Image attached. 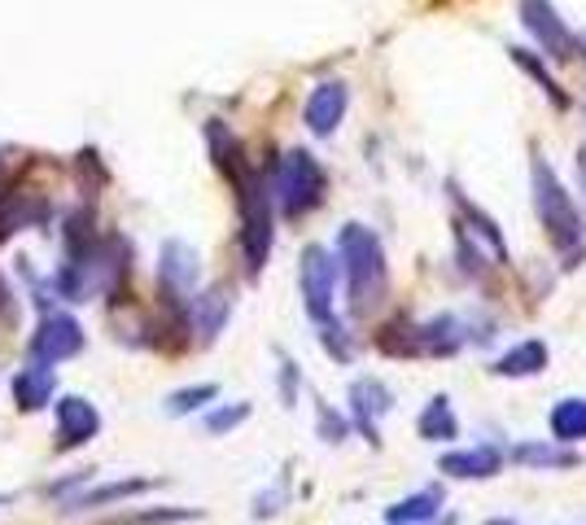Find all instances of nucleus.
<instances>
[{
	"instance_id": "f3484780",
	"label": "nucleus",
	"mask_w": 586,
	"mask_h": 525,
	"mask_svg": "<svg viewBox=\"0 0 586 525\" xmlns=\"http://www.w3.org/2000/svg\"><path fill=\"white\" fill-rule=\"evenodd\" d=\"M416 338H420V355H456L469 342V333L456 315H438L429 324H416Z\"/></svg>"
},
{
	"instance_id": "393cba45",
	"label": "nucleus",
	"mask_w": 586,
	"mask_h": 525,
	"mask_svg": "<svg viewBox=\"0 0 586 525\" xmlns=\"http://www.w3.org/2000/svg\"><path fill=\"white\" fill-rule=\"evenodd\" d=\"M245 416H249V403H228V407H215V411L206 416V429H211V433H228V429H236Z\"/></svg>"
},
{
	"instance_id": "dca6fc26",
	"label": "nucleus",
	"mask_w": 586,
	"mask_h": 525,
	"mask_svg": "<svg viewBox=\"0 0 586 525\" xmlns=\"http://www.w3.org/2000/svg\"><path fill=\"white\" fill-rule=\"evenodd\" d=\"M547 360H552L547 342L530 338V342H516L512 351H503V355L494 360V377H539V373L547 368Z\"/></svg>"
},
{
	"instance_id": "2f4dec72",
	"label": "nucleus",
	"mask_w": 586,
	"mask_h": 525,
	"mask_svg": "<svg viewBox=\"0 0 586 525\" xmlns=\"http://www.w3.org/2000/svg\"><path fill=\"white\" fill-rule=\"evenodd\" d=\"M486 525H516V522H508V517H499V522H486Z\"/></svg>"
},
{
	"instance_id": "6e6552de",
	"label": "nucleus",
	"mask_w": 586,
	"mask_h": 525,
	"mask_svg": "<svg viewBox=\"0 0 586 525\" xmlns=\"http://www.w3.org/2000/svg\"><path fill=\"white\" fill-rule=\"evenodd\" d=\"M53 411H57V451H75L102 433V411L79 394L57 398Z\"/></svg>"
},
{
	"instance_id": "f8f14e48",
	"label": "nucleus",
	"mask_w": 586,
	"mask_h": 525,
	"mask_svg": "<svg viewBox=\"0 0 586 525\" xmlns=\"http://www.w3.org/2000/svg\"><path fill=\"white\" fill-rule=\"evenodd\" d=\"M503 451L494 442H481V447H465V451H447L438 460V473L447 478H460V482H472V478H494L503 469Z\"/></svg>"
},
{
	"instance_id": "2eb2a0df",
	"label": "nucleus",
	"mask_w": 586,
	"mask_h": 525,
	"mask_svg": "<svg viewBox=\"0 0 586 525\" xmlns=\"http://www.w3.org/2000/svg\"><path fill=\"white\" fill-rule=\"evenodd\" d=\"M153 491V478H122V482H102L93 491H79L66 500V513H84V508H106V504H122V500H136Z\"/></svg>"
},
{
	"instance_id": "c756f323",
	"label": "nucleus",
	"mask_w": 586,
	"mask_h": 525,
	"mask_svg": "<svg viewBox=\"0 0 586 525\" xmlns=\"http://www.w3.org/2000/svg\"><path fill=\"white\" fill-rule=\"evenodd\" d=\"M0 320H18V302H13V289L4 285V276H0Z\"/></svg>"
},
{
	"instance_id": "b1692460",
	"label": "nucleus",
	"mask_w": 586,
	"mask_h": 525,
	"mask_svg": "<svg viewBox=\"0 0 586 525\" xmlns=\"http://www.w3.org/2000/svg\"><path fill=\"white\" fill-rule=\"evenodd\" d=\"M211 398H220V386H189V390H175L167 398V416H189V411H198V407H206Z\"/></svg>"
},
{
	"instance_id": "9d476101",
	"label": "nucleus",
	"mask_w": 586,
	"mask_h": 525,
	"mask_svg": "<svg viewBox=\"0 0 586 525\" xmlns=\"http://www.w3.org/2000/svg\"><path fill=\"white\" fill-rule=\"evenodd\" d=\"M394 407V394L385 390V382L376 377H359L351 386V416L354 425L363 429L367 442H381V416Z\"/></svg>"
},
{
	"instance_id": "a878e982",
	"label": "nucleus",
	"mask_w": 586,
	"mask_h": 525,
	"mask_svg": "<svg viewBox=\"0 0 586 525\" xmlns=\"http://www.w3.org/2000/svg\"><path fill=\"white\" fill-rule=\"evenodd\" d=\"M198 508H167V513H140L131 517V525H175V522H198Z\"/></svg>"
},
{
	"instance_id": "f704fd0d",
	"label": "nucleus",
	"mask_w": 586,
	"mask_h": 525,
	"mask_svg": "<svg viewBox=\"0 0 586 525\" xmlns=\"http://www.w3.org/2000/svg\"><path fill=\"white\" fill-rule=\"evenodd\" d=\"M0 504H4V500H0Z\"/></svg>"
},
{
	"instance_id": "7ed1b4c3",
	"label": "nucleus",
	"mask_w": 586,
	"mask_h": 525,
	"mask_svg": "<svg viewBox=\"0 0 586 525\" xmlns=\"http://www.w3.org/2000/svg\"><path fill=\"white\" fill-rule=\"evenodd\" d=\"M267 184H271V202L280 206V215L302 219V215H311V211L324 202L329 175H324V167H320L316 153H307V149H289V153L276 158Z\"/></svg>"
},
{
	"instance_id": "0eeeda50",
	"label": "nucleus",
	"mask_w": 586,
	"mask_h": 525,
	"mask_svg": "<svg viewBox=\"0 0 586 525\" xmlns=\"http://www.w3.org/2000/svg\"><path fill=\"white\" fill-rule=\"evenodd\" d=\"M521 22L525 31L539 40V49L556 62H569L578 53V40L569 35V26L561 22V13L547 4V0H521Z\"/></svg>"
},
{
	"instance_id": "72a5a7b5",
	"label": "nucleus",
	"mask_w": 586,
	"mask_h": 525,
	"mask_svg": "<svg viewBox=\"0 0 586 525\" xmlns=\"http://www.w3.org/2000/svg\"><path fill=\"white\" fill-rule=\"evenodd\" d=\"M0 167H4V158H0Z\"/></svg>"
},
{
	"instance_id": "aec40b11",
	"label": "nucleus",
	"mask_w": 586,
	"mask_h": 525,
	"mask_svg": "<svg viewBox=\"0 0 586 525\" xmlns=\"http://www.w3.org/2000/svg\"><path fill=\"white\" fill-rule=\"evenodd\" d=\"M512 464H525V469H574L578 464V451L569 447H552V442H521L508 451Z\"/></svg>"
},
{
	"instance_id": "cd10ccee",
	"label": "nucleus",
	"mask_w": 586,
	"mask_h": 525,
	"mask_svg": "<svg viewBox=\"0 0 586 525\" xmlns=\"http://www.w3.org/2000/svg\"><path fill=\"white\" fill-rule=\"evenodd\" d=\"M320 433H324V442H342V438H347V420H342L338 411L320 407Z\"/></svg>"
},
{
	"instance_id": "7c9ffc66",
	"label": "nucleus",
	"mask_w": 586,
	"mask_h": 525,
	"mask_svg": "<svg viewBox=\"0 0 586 525\" xmlns=\"http://www.w3.org/2000/svg\"><path fill=\"white\" fill-rule=\"evenodd\" d=\"M574 171H578V189H583V202H586V144L574 153Z\"/></svg>"
},
{
	"instance_id": "a211bd4d",
	"label": "nucleus",
	"mask_w": 586,
	"mask_h": 525,
	"mask_svg": "<svg viewBox=\"0 0 586 525\" xmlns=\"http://www.w3.org/2000/svg\"><path fill=\"white\" fill-rule=\"evenodd\" d=\"M438 513H443V491L429 486V491H416V495L390 504V508H385V522L390 525H434L438 522Z\"/></svg>"
},
{
	"instance_id": "473e14b6",
	"label": "nucleus",
	"mask_w": 586,
	"mask_h": 525,
	"mask_svg": "<svg viewBox=\"0 0 586 525\" xmlns=\"http://www.w3.org/2000/svg\"><path fill=\"white\" fill-rule=\"evenodd\" d=\"M578 53H583V57H586V35H583V40H578Z\"/></svg>"
},
{
	"instance_id": "1a4fd4ad",
	"label": "nucleus",
	"mask_w": 586,
	"mask_h": 525,
	"mask_svg": "<svg viewBox=\"0 0 586 525\" xmlns=\"http://www.w3.org/2000/svg\"><path fill=\"white\" fill-rule=\"evenodd\" d=\"M158 280H162V293L189 302V298L198 293V280H202L198 250H189L184 242H167L162 255H158Z\"/></svg>"
},
{
	"instance_id": "4be33fe9",
	"label": "nucleus",
	"mask_w": 586,
	"mask_h": 525,
	"mask_svg": "<svg viewBox=\"0 0 586 525\" xmlns=\"http://www.w3.org/2000/svg\"><path fill=\"white\" fill-rule=\"evenodd\" d=\"M451 193H456V206H460V215H465V219L472 224V228H469L472 237H481V242H486V246L494 250V259L508 262V242H503L499 224H494V219H490V215H486L481 206H472V202L465 197V193H460V189H451Z\"/></svg>"
},
{
	"instance_id": "5701e85b",
	"label": "nucleus",
	"mask_w": 586,
	"mask_h": 525,
	"mask_svg": "<svg viewBox=\"0 0 586 525\" xmlns=\"http://www.w3.org/2000/svg\"><path fill=\"white\" fill-rule=\"evenodd\" d=\"M508 53H512V62H516V66H521L525 75H534V79H539V88H543V93H547V97H552V101H556L561 110L569 106V97L561 93V84H556V79L547 75V66H543V62H539V57H534L530 49H508Z\"/></svg>"
},
{
	"instance_id": "423d86ee",
	"label": "nucleus",
	"mask_w": 586,
	"mask_h": 525,
	"mask_svg": "<svg viewBox=\"0 0 586 525\" xmlns=\"http://www.w3.org/2000/svg\"><path fill=\"white\" fill-rule=\"evenodd\" d=\"M84 351V329H79V320L75 315H66V311H44V320H40V329H35V338H31V360L35 364H62V360H75Z\"/></svg>"
},
{
	"instance_id": "39448f33",
	"label": "nucleus",
	"mask_w": 586,
	"mask_h": 525,
	"mask_svg": "<svg viewBox=\"0 0 586 525\" xmlns=\"http://www.w3.org/2000/svg\"><path fill=\"white\" fill-rule=\"evenodd\" d=\"M298 285H302L307 315L316 324H329L333 320V293H338V259L324 246H307L302 262H298Z\"/></svg>"
},
{
	"instance_id": "bb28decb",
	"label": "nucleus",
	"mask_w": 586,
	"mask_h": 525,
	"mask_svg": "<svg viewBox=\"0 0 586 525\" xmlns=\"http://www.w3.org/2000/svg\"><path fill=\"white\" fill-rule=\"evenodd\" d=\"M320 342H324V351H329L333 360H342V364L351 360V342L342 338V324H338V320H329V324H324V333H320Z\"/></svg>"
},
{
	"instance_id": "20e7f679",
	"label": "nucleus",
	"mask_w": 586,
	"mask_h": 525,
	"mask_svg": "<svg viewBox=\"0 0 586 525\" xmlns=\"http://www.w3.org/2000/svg\"><path fill=\"white\" fill-rule=\"evenodd\" d=\"M233 189L236 211H241V255H245L249 276H258L271 255V184H263L254 167H245L233 175Z\"/></svg>"
},
{
	"instance_id": "412c9836",
	"label": "nucleus",
	"mask_w": 586,
	"mask_h": 525,
	"mask_svg": "<svg viewBox=\"0 0 586 525\" xmlns=\"http://www.w3.org/2000/svg\"><path fill=\"white\" fill-rule=\"evenodd\" d=\"M547 425H552V438L556 442H583L586 438V398H561L556 407H552V416H547Z\"/></svg>"
},
{
	"instance_id": "c85d7f7f",
	"label": "nucleus",
	"mask_w": 586,
	"mask_h": 525,
	"mask_svg": "<svg viewBox=\"0 0 586 525\" xmlns=\"http://www.w3.org/2000/svg\"><path fill=\"white\" fill-rule=\"evenodd\" d=\"M280 394H285V403L294 407V398H298V364H289V360H280Z\"/></svg>"
},
{
	"instance_id": "4468645a",
	"label": "nucleus",
	"mask_w": 586,
	"mask_h": 525,
	"mask_svg": "<svg viewBox=\"0 0 586 525\" xmlns=\"http://www.w3.org/2000/svg\"><path fill=\"white\" fill-rule=\"evenodd\" d=\"M228 315H233V293H228L224 285H215V289L189 298V320H193V329H198L202 338H220L224 324H228Z\"/></svg>"
},
{
	"instance_id": "9b49d317",
	"label": "nucleus",
	"mask_w": 586,
	"mask_h": 525,
	"mask_svg": "<svg viewBox=\"0 0 586 525\" xmlns=\"http://www.w3.org/2000/svg\"><path fill=\"white\" fill-rule=\"evenodd\" d=\"M347 106H351L347 84L329 79V84H320V88L307 97L302 119H307V128L316 131V136H333V131L342 128V119H347Z\"/></svg>"
},
{
	"instance_id": "f257e3e1",
	"label": "nucleus",
	"mask_w": 586,
	"mask_h": 525,
	"mask_svg": "<svg viewBox=\"0 0 586 525\" xmlns=\"http://www.w3.org/2000/svg\"><path fill=\"white\" fill-rule=\"evenodd\" d=\"M338 259L347 271V293H351L354 315H372L385 293H390V267H385V250L381 237L363 224H347L338 233Z\"/></svg>"
},
{
	"instance_id": "6ab92c4d",
	"label": "nucleus",
	"mask_w": 586,
	"mask_h": 525,
	"mask_svg": "<svg viewBox=\"0 0 586 525\" xmlns=\"http://www.w3.org/2000/svg\"><path fill=\"white\" fill-rule=\"evenodd\" d=\"M416 429H420L425 442H451V438H460V420H456V411H451V398H447V394L429 398V407L420 411Z\"/></svg>"
},
{
	"instance_id": "ddd939ff",
	"label": "nucleus",
	"mask_w": 586,
	"mask_h": 525,
	"mask_svg": "<svg viewBox=\"0 0 586 525\" xmlns=\"http://www.w3.org/2000/svg\"><path fill=\"white\" fill-rule=\"evenodd\" d=\"M53 390H57V377H53V368L49 364H26V368H18L13 373V403H18V411H44L49 403H53Z\"/></svg>"
},
{
	"instance_id": "f03ea898",
	"label": "nucleus",
	"mask_w": 586,
	"mask_h": 525,
	"mask_svg": "<svg viewBox=\"0 0 586 525\" xmlns=\"http://www.w3.org/2000/svg\"><path fill=\"white\" fill-rule=\"evenodd\" d=\"M530 184H534V211H539V224H543L547 242H552L565 259H574L578 250H586L583 215H578L574 197L565 193V184L556 180V171L547 167V158H534V167H530Z\"/></svg>"
}]
</instances>
